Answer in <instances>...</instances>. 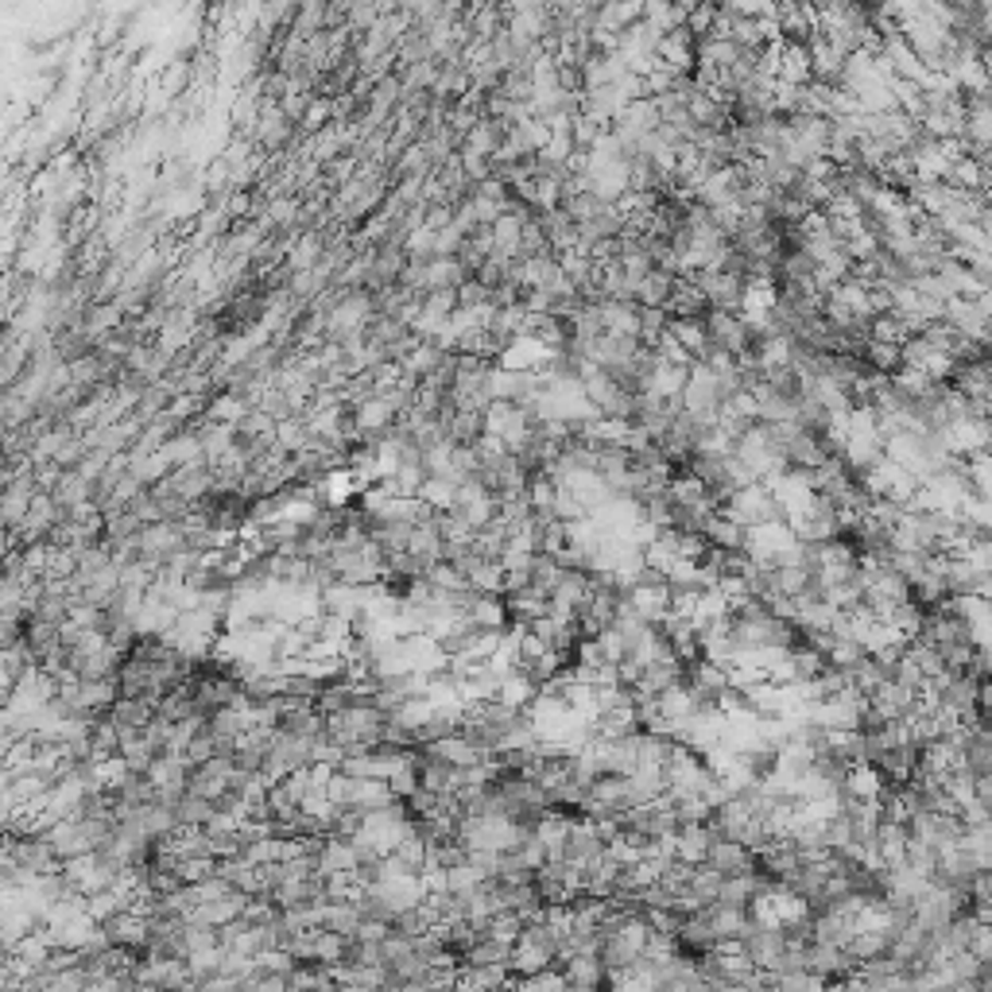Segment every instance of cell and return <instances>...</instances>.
Here are the masks:
<instances>
[{"instance_id":"6da1fadb","label":"cell","mask_w":992,"mask_h":992,"mask_svg":"<svg viewBox=\"0 0 992 992\" xmlns=\"http://www.w3.org/2000/svg\"><path fill=\"white\" fill-rule=\"evenodd\" d=\"M706 865L718 868L721 877H744V872H753V845L733 842V838H714L706 850Z\"/></svg>"}]
</instances>
